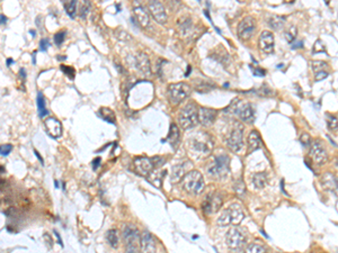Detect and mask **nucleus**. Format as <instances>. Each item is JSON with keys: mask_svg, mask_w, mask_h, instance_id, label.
Wrapping results in <instances>:
<instances>
[{"mask_svg": "<svg viewBox=\"0 0 338 253\" xmlns=\"http://www.w3.org/2000/svg\"><path fill=\"white\" fill-rule=\"evenodd\" d=\"M188 149L193 155L202 159L210 155L213 149V142L210 138V135L203 132H197L191 135L188 140Z\"/></svg>", "mask_w": 338, "mask_h": 253, "instance_id": "nucleus-1", "label": "nucleus"}, {"mask_svg": "<svg viewBox=\"0 0 338 253\" xmlns=\"http://www.w3.org/2000/svg\"><path fill=\"white\" fill-rule=\"evenodd\" d=\"M244 217L245 214L242 209V206L238 204H231L222 210L217 219V223L220 226L239 225L243 222Z\"/></svg>", "mask_w": 338, "mask_h": 253, "instance_id": "nucleus-2", "label": "nucleus"}, {"mask_svg": "<svg viewBox=\"0 0 338 253\" xmlns=\"http://www.w3.org/2000/svg\"><path fill=\"white\" fill-rule=\"evenodd\" d=\"M183 188L192 195H198L204 189V179L201 172L192 170L186 174L183 179Z\"/></svg>", "mask_w": 338, "mask_h": 253, "instance_id": "nucleus-3", "label": "nucleus"}, {"mask_svg": "<svg viewBox=\"0 0 338 253\" xmlns=\"http://www.w3.org/2000/svg\"><path fill=\"white\" fill-rule=\"evenodd\" d=\"M246 235H247L246 231L242 229V227L238 226L231 227V229L228 231L226 236V243L228 248L234 252L243 250V248L245 247V244H246L247 241Z\"/></svg>", "mask_w": 338, "mask_h": 253, "instance_id": "nucleus-4", "label": "nucleus"}, {"mask_svg": "<svg viewBox=\"0 0 338 253\" xmlns=\"http://www.w3.org/2000/svg\"><path fill=\"white\" fill-rule=\"evenodd\" d=\"M178 121L181 127L184 129H189L198 123V111L196 105L189 103L181 108L178 115Z\"/></svg>", "mask_w": 338, "mask_h": 253, "instance_id": "nucleus-5", "label": "nucleus"}, {"mask_svg": "<svg viewBox=\"0 0 338 253\" xmlns=\"http://www.w3.org/2000/svg\"><path fill=\"white\" fill-rule=\"evenodd\" d=\"M229 163L230 159L225 154L215 157L208 166V174L214 178H225L229 172Z\"/></svg>", "mask_w": 338, "mask_h": 253, "instance_id": "nucleus-6", "label": "nucleus"}, {"mask_svg": "<svg viewBox=\"0 0 338 253\" xmlns=\"http://www.w3.org/2000/svg\"><path fill=\"white\" fill-rule=\"evenodd\" d=\"M192 89L187 83L185 82H177L169 84L168 87V97L172 104L178 105L183 103L185 99L188 98L191 95Z\"/></svg>", "mask_w": 338, "mask_h": 253, "instance_id": "nucleus-7", "label": "nucleus"}, {"mask_svg": "<svg viewBox=\"0 0 338 253\" xmlns=\"http://www.w3.org/2000/svg\"><path fill=\"white\" fill-rule=\"evenodd\" d=\"M243 133H244L243 125L239 123H235L234 127L231 128L230 133L228 134V136L226 138L227 145L231 151L239 152L243 149V146H244Z\"/></svg>", "mask_w": 338, "mask_h": 253, "instance_id": "nucleus-8", "label": "nucleus"}, {"mask_svg": "<svg viewBox=\"0 0 338 253\" xmlns=\"http://www.w3.org/2000/svg\"><path fill=\"white\" fill-rule=\"evenodd\" d=\"M237 103H238V99H235L234 103L230 105L229 108H234L231 112H235L237 114V116H238L243 122H245V123L248 124L254 123V121H255V112H254L252 105L251 104L240 105V103L237 105Z\"/></svg>", "mask_w": 338, "mask_h": 253, "instance_id": "nucleus-9", "label": "nucleus"}, {"mask_svg": "<svg viewBox=\"0 0 338 253\" xmlns=\"http://www.w3.org/2000/svg\"><path fill=\"white\" fill-rule=\"evenodd\" d=\"M222 206V197L219 195L217 192L209 193L208 196L205 197L204 201L202 204V209L204 210V213L206 214H214L219 212V209L221 208Z\"/></svg>", "mask_w": 338, "mask_h": 253, "instance_id": "nucleus-10", "label": "nucleus"}, {"mask_svg": "<svg viewBox=\"0 0 338 253\" xmlns=\"http://www.w3.org/2000/svg\"><path fill=\"white\" fill-rule=\"evenodd\" d=\"M310 158L314 160V162L316 164H318V166H323V164L327 162V160H328L327 151L326 149H325V146L323 145V143H321L319 140H316L311 144Z\"/></svg>", "mask_w": 338, "mask_h": 253, "instance_id": "nucleus-11", "label": "nucleus"}, {"mask_svg": "<svg viewBox=\"0 0 338 253\" xmlns=\"http://www.w3.org/2000/svg\"><path fill=\"white\" fill-rule=\"evenodd\" d=\"M256 22L253 17H246L238 25V36L242 40H249L255 32Z\"/></svg>", "mask_w": 338, "mask_h": 253, "instance_id": "nucleus-12", "label": "nucleus"}, {"mask_svg": "<svg viewBox=\"0 0 338 253\" xmlns=\"http://www.w3.org/2000/svg\"><path fill=\"white\" fill-rule=\"evenodd\" d=\"M155 168L154 160L141 157L134 160V170L141 176H149Z\"/></svg>", "mask_w": 338, "mask_h": 253, "instance_id": "nucleus-13", "label": "nucleus"}, {"mask_svg": "<svg viewBox=\"0 0 338 253\" xmlns=\"http://www.w3.org/2000/svg\"><path fill=\"white\" fill-rule=\"evenodd\" d=\"M148 7H149V11L151 12L152 17H154L155 20L159 24H165L167 20V14L166 10H165V7L163 6L162 2L159 1H152L148 2Z\"/></svg>", "mask_w": 338, "mask_h": 253, "instance_id": "nucleus-14", "label": "nucleus"}, {"mask_svg": "<svg viewBox=\"0 0 338 253\" xmlns=\"http://www.w3.org/2000/svg\"><path fill=\"white\" fill-rule=\"evenodd\" d=\"M217 115L218 112L215 111V109L201 107L198 109V122H200L203 126H205V127H209V126L214 123Z\"/></svg>", "mask_w": 338, "mask_h": 253, "instance_id": "nucleus-15", "label": "nucleus"}, {"mask_svg": "<svg viewBox=\"0 0 338 253\" xmlns=\"http://www.w3.org/2000/svg\"><path fill=\"white\" fill-rule=\"evenodd\" d=\"M259 49L263 51L265 54H270L274 51V35L272 32L264 31L259 36Z\"/></svg>", "mask_w": 338, "mask_h": 253, "instance_id": "nucleus-16", "label": "nucleus"}, {"mask_svg": "<svg viewBox=\"0 0 338 253\" xmlns=\"http://www.w3.org/2000/svg\"><path fill=\"white\" fill-rule=\"evenodd\" d=\"M140 246L142 253H156V251H157V246H156L154 236L148 231H145L141 234Z\"/></svg>", "mask_w": 338, "mask_h": 253, "instance_id": "nucleus-17", "label": "nucleus"}, {"mask_svg": "<svg viewBox=\"0 0 338 253\" xmlns=\"http://www.w3.org/2000/svg\"><path fill=\"white\" fill-rule=\"evenodd\" d=\"M44 124H45V127H46V132H48V134L50 135L51 137L57 138V137L61 136L62 126H61L60 122L56 120V118H54V117L46 118Z\"/></svg>", "mask_w": 338, "mask_h": 253, "instance_id": "nucleus-18", "label": "nucleus"}, {"mask_svg": "<svg viewBox=\"0 0 338 253\" xmlns=\"http://www.w3.org/2000/svg\"><path fill=\"white\" fill-rule=\"evenodd\" d=\"M133 11L135 17H137L138 23L140 24L143 28H148L150 26V16L145 7L137 3V5L134 6Z\"/></svg>", "mask_w": 338, "mask_h": 253, "instance_id": "nucleus-19", "label": "nucleus"}, {"mask_svg": "<svg viewBox=\"0 0 338 253\" xmlns=\"http://www.w3.org/2000/svg\"><path fill=\"white\" fill-rule=\"evenodd\" d=\"M261 145V138L259 133L257 130H252L248 136V154L257 151Z\"/></svg>", "mask_w": 338, "mask_h": 253, "instance_id": "nucleus-20", "label": "nucleus"}, {"mask_svg": "<svg viewBox=\"0 0 338 253\" xmlns=\"http://www.w3.org/2000/svg\"><path fill=\"white\" fill-rule=\"evenodd\" d=\"M135 63H137L138 69L141 71L143 74H150V60L145 53H139L137 59H135Z\"/></svg>", "mask_w": 338, "mask_h": 253, "instance_id": "nucleus-21", "label": "nucleus"}, {"mask_svg": "<svg viewBox=\"0 0 338 253\" xmlns=\"http://www.w3.org/2000/svg\"><path fill=\"white\" fill-rule=\"evenodd\" d=\"M187 167L188 164L184 163H180V164H177L174 168H172V171H171V176H170V179L172 183H179L181 179H184V177L186 176V171H187Z\"/></svg>", "mask_w": 338, "mask_h": 253, "instance_id": "nucleus-22", "label": "nucleus"}, {"mask_svg": "<svg viewBox=\"0 0 338 253\" xmlns=\"http://www.w3.org/2000/svg\"><path fill=\"white\" fill-rule=\"evenodd\" d=\"M323 185L325 186V188L329 189V190H337L338 179L334 175L327 172V174L323 176Z\"/></svg>", "mask_w": 338, "mask_h": 253, "instance_id": "nucleus-23", "label": "nucleus"}, {"mask_svg": "<svg viewBox=\"0 0 338 253\" xmlns=\"http://www.w3.org/2000/svg\"><path fill=\"white\" fill-rule=\"evenodd\" d=\"M179 140V130L178 127L175 124L170 125V129H169V134L167 136V141L170 143L172 146H175L177 144V142Z\"/></svg>", "mask_w": 338, "mask_h": 253, "instance_id": "nucleus-24", "label": "nucleus"}, {"mask_svg": "<svg viewBox=\"0 0 338 253\" xmlns=\"http://www.w3.org/2000/svg\"><path fill=\"white\" fill-rule=\"evenodd\" d=\"M106 241L112 248H117L120 244V238H118V232L116 230H109L106 233Z\"/></svg>", "mask_w": 338, "mask_h": 253, "instance_id": "nucleus-25", "label": "nucleus"}, {"mask_svg": "<svg viewBox=\"0 0 338 253\" xmlns=\"http://www.w3.org/2000/svg\"><path fill=\"white\" fill-rule=\"evenodd\" d=\"M253 183L256 188H264L267 185V175L265 172H258L254 176Z\"/></svg>", "mask_w": 338, "mask_h": 253, "instance_id": "nucleus-26", "label": "nucleus"}, {"mask_svg": "<svg viewBox=\"0 0 338 253\" xmlns=\"http://www.w3.org/2000/svg\"><path fill=\"white\" fill-rule=\"evenodd\" d=\"M37 108H39V115L41 118H43L49 114V111L45 107V100L43 95H42V92L37 94Z\"/></svg>", "mask_w": 338, "mask_h": 253, "instance_id": "nucleus-27", "label": "nucleus"}, {"mask_svg": "<svg viewBox=\"0 0 338 253\" xmlns=\"http://www.w3.org/2000/svg\"><path fill=\"white\" fill-rule=\"evenodd\" d=\"M244 253H267L266 249L258 243H251L245 249Z\"/></svg>", "mask_w": 338, "mask_h": 253, "instance_id": "nucleus-28", "label": "nucleus"}, {"mask_svg": "<svg viewBox=\"0 0 338 253\" xmlns=\"http://www.w3.org/2000/svg\"><path fill=\"white\" fill-rule=\"evenodd\" d=\"M326 117L328 129L332 130V132H336L338 129V118L336 116L331 115V114H327Z\"/></svg>", "mask_w": 338, "mask_h": 253, "instance_id": "nucleus-29", "label": "nucleus"}, {"mask_svg": "<svg viewBox=\"0 0 338 253\" xmlns=\"http://www.w3.org/2000/svg\"><path fill=\"white\" fill-rule=\"evenodd\" d=\"M100 114H101V118H103L104 121L108 122V123H114V121H115V115H114V113L111 111L109 108H100Z\"/></svg>", "mask_w": 338, "mask_h": 253, "instance_id": "nucleus-30", "label": "nucleus"}, {"mask_svg": "<svg viewBox=\"0 0 338 253\" xmlns=\"http://www.w3.org/2000/svg\"><path fill=\"white\" fill-rule=\"evenodd\" d=\"M65 8H66L67 14L69 15L71 18H75L76 11H77V1H75V0H73V1L65 3Z\"/></svg>", "mask_w": 338, "mask_h": 253, "instance_id": "nucleus-31", "label": "nucleus"}, {"mask_svg": "<svg viewBox=\"0 0 338 253\" xmlns=\"http://www.w3.org/2000/svg\"><path fill=\"white\" fill-rule=\"evenodd\" d=\"M284 18L281 16H275L273 17V18L269 19V25L272 26L273 28L275 29H281L283 27V25H284Z\"/></svg>", "mask_w": 338, "mask_h": 253, "instance_id": "nucleus-32", "label": "nucleus"}, {"mask_svg": "<svg viewBox=\"0 0 338 253\" xmlns=\"http://www.w3.org/2000/svg\"><path fill=\"white\" fill-rule=\"evenodd\" d=\"M312 69H314L315 74L321 72V71H328V65L326 62L323 61H314L312 62Z\"/></svg>", "mask_w": 338, "mask_h": 253, "instance_id": "nucleus-33", "label": "nucleus"}, {"mask_svg": "<svg viewBox=\"0 0 338 253\" xmlns=\"http://www.w3.org/2000/svg\"><path fill=\"white\" fill-rule=\"evenodd\" d=\"M297 34H298V31H297V28L295 27H290V28H287L286 31H285V37H286V40L289 41V42H293L295 41V37H297Z\"/></svg>", "mask_w": 338, "mask_h": 253, "instance_id": "nucleus-34", "label": "nucleus"}, {"mask_svg": "<svg viewBox=\"0 0 338 253\" xmlns=\"http://www.w3.org/2000/svg\"><path fill=\"white\" fill-rule=\"evenodd\" d=\"M89 7H90V3L88 1H84L82 3V6H80V17H82L83 19L86 18L88 10H89Z\"/></svg>", "mask_w": 338, "mask_h": 253, "instance_id": "nucleus-35", "label": "nucleus"}, {"mask_svg": "<svg viewBox=\"0 0 338 253\" xmlns=\"http://www.w3.org/2000/svg\"><path fill=\"white\" fill-rule=\"evenodd\" d=\"M66 34H67L66 31H60L54 35V42H56V44L58 46H60L63 43V41L66 39Z\"/></svg>", "mask_w": 338, "mask_h": 253, "instance_id": "nucleus-36", "label": "nucleus"}, {"mask_svg": "<svg viewBox=\"0 0 338 253\" xmlns=\"http://www.w3.org/2000/svg\"><path fill=\"white\" fill-rule=\"evenodd\" d=\"M300 141H301L303 146H309L311 144V137L308 133L301 134V137H300Z\"/></svg>", "mask_w": 338, "mask_h": 253, "instance_id": "nucleus-37", "label": "nucleus"}, {"mask_svg": "<svg viewBox=\"0 0 338 253\" xmlns=\"http://www.w3.org/2000/svg\"><path fill=\"white\" fill-rule=\"evenodd\" d=\"M61 70H62L63 72H65L67 75H69L70 79H74V78H75V70H74L71 66L61 65Z\"/></svg>", "mask_w": 338, "mask_h": 253, "instance_id": "nucleus-38", "label": "nucleus"}, {"mask_svg": "<svg viewBox=\"0 0 338 253\" xmlns=\"http://www.w3.org/2000/svg\"><path fill=\"white\" fill-rule=\"evenodd\" d=\"M11 150L12 146L10 144H3L1 145V149H0V153H1L2 157H7V155L11 152Z\"/></svg>", "mask_w": 338, "mask_h": 253, "instance_id": "nucleus-39", "label": "nucleus"}, {"mask_svg": "<svg viewBox=\"0 0 338 253\" xmlns=\"http://www.w3.org/2000/svg\"><path fill=\"white\" fill-rule=\"evenodd\" d=\"M325 46L323 44V42L321 41H317L316 42V44H315V48H314V52L317 53V52H325Z\"/></svg>", "mask_w": 338, "mask_h": 253, "instance_id": "nucleus-40", "label": "nucleus"}, {"mask_svg": "<svg viewBox=\"0 0 338 253\" xmlns=\"http://www.w3.org/2000/svg\"><path fill=\"white\" fill-rule=\"evenodd\" d=\"M49 46H50L49 40H46V39H42L41 40V42H40V50L42 51V52H45V51L48 50Z\"/></svg>", "mask_w": 338, "mask_h": 253, "instance_id": "nucleus-41", "label": "nucleus"}, {"mask_svg": "<svg viewBox=\"0 0 338 253\" xmlns=\"http://www.w3.org/2000/svg\"><path fill=\"white\" fill-rule=\"evenodd\" d=\"M328 74H329L328 71H321V72H318V73L315 74L316 80H317V81H319V80H323L325 78H327Z\"/></svg>", "mask_w": 338, "mask_h": 253, "instance_id": "nucleus-42", "label": "nucleus"}, {"mask_svg": "<svg viewBox=\"0 0 338 253\" xmlns=\"http://www.w3.org/2000/svg\"><path fill=\"white\" fill-rule=\"evenodd\" d=\"M100 161H101L100 158H96L94 161H92V169H94V170H96V169L98 168V166L100 164Z\"/></svg>", "mask_w": 338, "mask_h": 253, "instance_id": "nucleus-43", "label": "nucleus"}, {"mask_svg": "<svg viewBox=\"0 0 338 253\" xmlns=\"http://www.w3.org/2000/svg\"><path fill=\"white\" fill-rule=\"evenodd\" d=\"M34 153H35V155H36V157H37V159H39L40 161H41V163L43 164V159H42V157H41V155L39 154V152H37V151L35 150V151H34Z\"/></svg>", "mask_w": 338, "mask_h": 253, "instance_id": "nucleus-44", "label": "nucleus"}, {"mask_svg": "<svg viewBox=\"0 0 338 253\" xmlns=\"http://www.w3.org/2000/svg\"><path fill=\"white\" fill-rule=\"evenodd\" d=\"M334 166H335L336 170L338 171V159H335V161H334Z\"/></svg>", "mask_w": 338, "mask_h": 253, "instance_id": "nucleus-45", "label": "nucleus"}, {"mask_svg": "<svg viewBox=\"0 0 338 253\" xmlns=\"http://www.w3.org/2000/svg\"><path fill=\"white\" fill-rule=\"evenodd\" d=\"M189 72H191V66H187V72H186L185 73V75H186V77H188V75H189Z\"/></svg>", "mask_w": 338, "mask_h": 253, "instance_id": "nucleus-46", "label": "nucleus"}, {"mask_svg": "<svg viewBox=\"0 0 338 253\" xmlns=\"http://www.w3.org/2000/svg\"><path fill=\"white\" fill-rule=\"evenodd\" d=\"M5 23H6V17L3 16V15H1V24L3 25Z\"/></svg>", "mask_w": 338, "mask_h": 253, "instance_id": "nucleus-47", "label": "nucleus"}, {"mask_svg": "<svg viewBox=\"0 0 338 253\" xmlns=\"http://www.w3.org/2000/svg\"><path fill=\"white\" fill-rule=\"evenodd\" d=\"M12 62H14V61H12L11 59H8V60H7V65H8V66L11 65V63H12Z\"/></svg>", "mask_w": 338, "mask_h": 253, "instance_id": "nucleus-48", "label": "nucleus"}, {"mask_svg": "<svg viewBox=\"0 0 338 253\" xmlns=\"http://www.w3.org/2000/svg\"><path fill=\"white\" fill-rule=\"evenodd\" d=\"M29 34H31L32 36H35L36 33H35V31H29Z\"/></svg>", "mask_w": 338, "mask_h": 253, "instance_id": "nucleus-49", "label": "nucleus"}, {"mask_svg": "<svg viewBox=\"0 0 338 253\" xmlns=\"http://www.w3.org/2000/svg\"><path fill=\"white\" fill-rule=\"evenodd\" d=\"M58 60H66V57H58Z\"/></svg>", "mask_w": 338, "mask_h": 253, "instance_id": "nucleus-50", "label": "nucleus"}, {"mask_svg": "<svg viewBox=\"0 0 338 253\" xmlns=\"http://www.w3.org/2000/svg\"><path fill=\"white\" fill-rule=\"evenodd\" d=\"M54 185H56V187H57V188L59 187V184H58V181H57V180H56V181H54Z\"/></svg>", "mask_w": 338, "mask_h": 253, "instance_id": "nucleus-51", "label": "nucleus"}]
</instances>
